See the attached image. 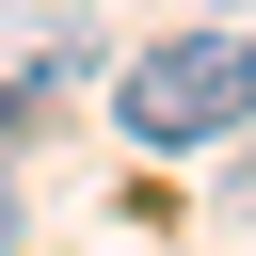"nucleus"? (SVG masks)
I'll use <instances>...</instances> for the list:
<instances>
[{
  "instance_id": "nucleus-1",
  "label": "nucleus",
  "mask_w": 256,
  "mask_h": 256,
  "mask_svg": "<svg viewBox=\"0 0 256 256\" xmlns=\"http://www.w3.org/2000/svg\"><path fill=\"white\" fill-rule=\"evenodd\" d=\"M112 128L160 160V144H224V128H256V48L224 32V16H192V32H144V64L112 80Z\"/></svg>"
},
{
  "instance_id": "nucleus-2",
  "label": "nucleus",
  "mask_w": 256,
  "mask_h": 256,
  "mask_svg": "<svg viewBox=\"0 0 256 256\" xmlns=\"http://www.w3.org/2000/svg\"><path fill=\"white\" fill-rule=\"evenodd\" d=\"M32 96H48V80H32V64H16V80H0V144H16V128H32Z\"/></svg>"
},
{
  "instance_id": "nucleus-3",
  "label": "nucleus",
  "mask_w": 256,
  "mask_h": 256,
  "mask_svg": "<svg viewBox=\"0 0 256 256\" xmlns=\"http://www.w3.org/2000/svg\"><path fill=\"white\" fill-rule=\"evenodd\" d=\"M0 256H16V192H0Z\"/></svg>"
},
{
  "instance_id": "nucleus-4",
  "label": "nucleus",
  "mask_w": 256,
  "mask_h": 256,
  "mask_svg": "<svg viewBox=\"0 0 256 256\" xmlns=\"http://www.w3.org/2000/svg\"><path fill=\"white\" fill-rule=\"evenodd\" d=\"M192 16H240V0H192Z\"/></svg>"
}]
</instances>
